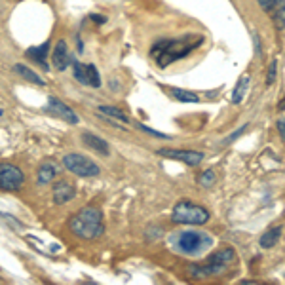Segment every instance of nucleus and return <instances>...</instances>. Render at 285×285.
Returning <instances> with one entry per match:
<instances>
[{
	"label": "nucleus",
	"instance_id": "0eeeda50",
	"mask_svg": "<svg viewBox=\"0 0 285 285\" xmlns=\"http://www.w3.org/2000/svg\"><path fill=\"white\" fill-rule=\"evenodd\" d=\"M25 183V173L14 164H0V190L15 192Z\"/></svg>",
	"mask_w": 285,
	"mask_h": 285
},
{
	"label": "nucleus",
	"instance_id": "f8f14e48",
	"mask_svg": "<svg viewBox=\"0 0 285 285\" xmlns=\"http://www.w3.org/2000/svg\"><path fill=\"white\" fill-rule=\"evenodd\" d=\"M51 65L55 71H65L67 65H69V48L65 40H59L55 44V48L51 51Z\"/></svg>",
	"mask_w": 285,
	"mask_h": 285
},
{
	"label": "nucleus",
	"instance_id": "412c9836",
	"mask_svg": "<svg viewBox=\"0 0 285 285\" xmlns=\"http://www.w3.org/2000/svg\"><path fill=\"white\" fill-rule=\"evenodd\" d=\"M86 69H88V86L90 88H101V76H99V71H97V67L95 65H86Z\"/></svg>",
	"mask_w": 285,
	"mask_h": 285
},
{
	"label": "nucleus",
	"instance_id": "9b49d317",
	"mask_svg": "<svg viewBox=\"0 0 285 285\" xmlns=\"http://www.w3.org/2000/svg\"><path fill=\"white\" fill-rule=\"evenodd\" d=\"M51 196H53V202L57 206H63V204L76 198V186L69 183V181H59V183L53 185Z\"/></svg>",
	"mask_w": 285,
	"mask_h": 285
},
{
	"label": "nucleus",
	"instance_id": "dca6fc26",
	"mask_svg": "<svg viewBox=\"0 0 285 285\" xmlns=\"http://www.w3.org/2000/svg\"><path fill=\"white\" fill-rule=\"evenodd\" d=\"M249 74H243V76H240V80H238V84H236L234 92H232V103L234 105H240L243 101V97H245V93H247V88H249Z\"/></svg>",
	"mask_w": 285,
	"mask_h": 285
},
{
	"label": "nucleus",
	"instance_id": "393cba45",
	"mask_svg": "<svg viewBox=\"0 0 285 285\" xmlns=\"http://www.w3.org/2000/svg\"><path fill=\"white\" fill-rule=\"evenodd\" d=\"M245 129H247V124H243L242 128H238V129H236L234 133H232V135H230V137H226V139H224V141H222V142H232V141H236V139H238V137H240V135H243V131H245Z\"/></svg>",
	"mask_w": 285,
	"mask_h": 285
},
{
	"label": "nucleus",
	"instance_id": "2eb2a0df",
	"mask_svg": "<svg viewBox=\"0 0 285 285\" xmlns=\"http://www.w3.org/2000/svg\"><path fill=\"white\" fill-rule=\"evenodd\" d=\"M281 230H283L281 226H274V228H270V230H266V232L261 236V240H259L261 247H263V249L274 247V245L279 242V238H281Z\"/></svg>",
	"mask_w": 285,
	"mask_h": 285
},
{
	"label": "nucleus",
	"instance_id": "7ed1b4c3",
	"mask_svg": "<svg viewBox=\"0 0 285 285\" xmlns=\"http://www.w3.org/2000/svg\"><path fill=\"white\" fill-rule=\"evenodd\" d=\"M207 221H209V211L206 207L192 204L188 200L179 202L177 206L173 207V213H171V222H175V224H196V226H202Z\"/></svg>",
	"mask_w": 285,
	"mask_h": 285
},
{
	"label": "nucleus",
	"instance_id": "f257e3e1",
	"mask_svg": "<svg viewBox=\"0 0 285 285\" xmlns=\"http://www.w3.org/2000/svg\"><path fill=\"white\" fill-rule=\"evenodd\" d=\"M204 42L202 36H190V38H171V40H160L150 48V55L156 59L160 67L175 63L177 59L188 55L194 48H198Z\"/></svg>",
	"mask_w": 285,
	"mask_h": 285
},
{
	"label": "nucleus",
	"instance_id": "9d476101",
	"mask_svg": "<svg viewBox=\"0 0 285 285\" xmlns=\"http://www.w3.org/2000/svg\"><path fill=\"white\" fill-rule=\"evenodd\" d=\"M59 173H61V165L53 162V160H46L36 171V183L38 185H50L59 177Z\"/></svg>",
	"mask_w": 285,
	"mask_h": 285
},
{
	"label": "nucleus",
	"instance_id": "f03ea898",
	"mask_svg": "<svg viewBox=\"0 0 285 285\" xmlns=\"http://www.w3.org/2000/svg\"><path fill=\"white\" fill-rule=\"evenodd\" d=\"M69 228L74 236H78L82 240H97L105 232L103 224V213L99 207L86 206L82 207L78 213L69 219Z\"/></svg>",
	"mask_w": 285,
	"mask_h": 285
},
{
	"label": "nucleus",
	"instance_id": "6e6552de",
	"mask_svg": "<svg viewBox=\"0 0 285 285\" xmlns=\"http://www.w3.org/2000/svg\"><path fill=\"white\" fill-rule=\"evenodd\" d=\"M158 154L164 158H169V160H177V162L188 164V165H198V164H202V160H204V152H198V150L160 149Z\"/></svg>",
	"mask_w": 285,
	"mask_h": 285
},
{
	"label": "nucleus",
	"instance_id": "ddd939ff",
	"mask_svg": "<svg viewBox=\"0 0 285 285\" xmlns=\"http://www.w3.org/2000/svg\"><path fill=\"white\" fill-rule=\"evenodd\" d=\"M82 141H84L86 147H90L92 150L95 152H99L101 156H108L110 154V149H108V142L105 139H101V137L93 135L90 131H84L82 133Z\"/></svg>",
	"mask_w": 285,
	"mask_h": 285
},
{
	"label": "nucleus",
	"instance_id": "4468645a",
	"mask_svg": "<svg viewBox=\"0 0 285 285\" xmlns=\"http://www.w3.org/2000/svg\"><path fill=\"white\" fill-rule=\"evenodd\" d=\"M48 51H50V42L46 40L44 44H40V46H33V48H28L27 51H25V55L28 57V59H33L35 63H38L40 67H44L46 71H48Z\"/></svg>",
	"mask_w": 285,
	"mask_h": 285
},
{
	"label": "nucleus",
	"instance_id": "f3484780",
	"mask_svg": "<svg viewBox=\"0 0 285 285\" xmlns=\"http://www.w3.org/2000/svg\"><path fill=\"white\" fill-rule=\"evenodd\" d=\"M14 71L21 76V78H25L27 82H31V84H36V86H44V80L36 74L35 71H31L27 65H23V63H15L14 65Z\"/></svg>",
	"mask_w": 285,
	"mask_h": 285
},
{
	"label": "nucleus",
	"instance_id": "20e7f679",
	"mask_svg": "<svg viewBox=\"0 0 285 285\" xmlns=\"http://www.w3.org/2000/svg\"><path fill=\"white\" fill-rule=\"evenodd\" d=\"M236 261V253L234 249H221L213 253V255L207 259L204 264L200 266H190L192 268V274L196 278H207V276H219L221 272H224L228 268V264H232Z\"/></svg>",
	"mask_w": 285,
	"mask_h": 285
},
{
	"label": "nucleus",
	"instance_id": "4be33fe9",
	"mask_svg": "<svg viewBox=\"0 0 285 285\" xmlns=\"http://www.w3.org/2000/svg\"><path fill=\"white\" fill-rule=\"evenodd\" d=\"M198 185L204 186V188H209V186H213L215 185V173H213V169L204 171V173H202V175L198 177Z\"/></svg>",
	"mask_w": 285,
	"mask_h": 285
},
{
	"label": "nucleus",
	"instance_id": "bb28decb",
	"mask_svg": "<svg viewBox=\"0 0 285 285\" xmlns=\"http://www.w3.org/2000/svg\"><path fill=\"white\" fill-rule=\"evenodd\" d=\"M278 129H279V135H281V139L285 141V118H279L278 120Z\"/></svg>",
	"mask_w": 285,
	"mask_h": 285
},
{
	"label": "nucleus",
	"instance_id": "a211bd4d",
	"mask_svg": "<svg viewBox=\"0 0 285 285\" xmlns=\"http://www.w3.org/2000/svg\"><path fill=\"white\" fill-rule=\"evenodd\" d=\"M167 92L173 95V99L175 101H181V103H198L200 97L196 93L188 92V90H181V88H167Z\"/></svg>",
	"mask_w": 285,
	"mask_h": 285
},
{
	"label": "nucleus",
	"instance_id": "423d86ee",
	"mask_svg": "<svg viewBox=\"0 0 285 285\" xmlns=\"http://www.w3.org/2000/svg\"><path fill=\"white\" fill-rule=\"evenodd\" d=\"M209 243H211V240H209L207 234H202V232H196V230H186V232L179 236L177 245L185 255H196L198 251L206 249Z\"/></svg>",
	"mask_w": 285,
	"mask_h": 285
},
{
	"label": "nucleus",
	"instance_id": "5701e85b",
	"mask_svg": "<svg viewBox=\"0 0 285 285\" xmlns=\"http://www.w3.org/2000/svg\"><path fill=\"white\" fill-rule=\"evenodd\" d=\"M276 76H278V61L274 59L270 63V67H268V76H266V86H272L274 84V80H276Z\"/></svg>",
	"mask_w": 285,
	"mask_h": 285
},
{
	"label": "nucleus",
	"instance_id": "aec40b11",
	"mask_svg": "<svg viewBox=\"0 0 285 285\" xmlns=\"http://www.w3.org/2000/svg\"><path fill=\"white\" fill-rule=\"evenodd\" d=\"M72 74H74L76 82H80L82 86H88V69H86L84 63L74 61V63H72Z\"/></svg>",
	"mask_w": 285,
	"mask_h": 285
},
{
	"label": "nucleus",
	"instance_id": "6ab92c4d",
	"mask_svg": "<svg viewBox=\"0 0 285 285\" xmlns=\"http://www.w3.org/2000/svg\"><path fill=\"white\" fill-rule=\"evenodd\" d=\"M99 114H103V118H112V120L124 122V124L129 122V118L126 116L124 110H120V108H116V107H110V105H101Z\"/></svg>",
	"mask_w": 285,
	"mask_h": 285
},
{
	"label": "nucleus",
	"instance_id": "b1692460",
	"mask_svg": "<svg viewBox=\"0 0 285 285\" xmlns=\"http://www.w3.org/2000/svg\"><path fill=\"white\" fill-rule=\"evenodd\" d=\"M137 128L141 129V131H145V133H149V135L158 137V139H169V135H165V133H162V131H158V129L149 128V126H145V124H137Z\"/></svg>",
	"mask_w": 285,
	"mask_h": 285
},
{
	"label": "nucleus",
	"instance_id": "cd10ccee",
	"mask_svg": "<svg viewBox=\"0 0 285 285\" xmlns=\"http://www.w3.org/2000/svg\"><path fill=\"white\" fill-rule=\"evenodd\" d=\"M92 19L97 23H105V17H101V15H92Z\"/></svg>",
	"mask_w": 285,
	"mask_h": 285
},
{
	"label": "nucleus",
	"instance_id": "a878e982",
	"mask_svg": "<svg viewBox=\"0 0 285 285\" xmlns=\"http://www.w3.org/2000/svg\"><path fill=\"white\" fill-rule=\"evenodd\" d=\"M259 4H261V8H263L264 12H268V14H270V10H272V0H259Z\"/></svg>",
	"mask_w": 285,
	"mask_h": 285
},
{
	"label": "nucleus",
	"instance_id": "39448f33",
	"mask_svg": "<svg viewBox=\"0 0 285 285\" xmlns=\"http://www.w3.org/2000/svg\"><path fill=\"white\" fill-rule=\"evenodd\" d=\"M63 167L69 169L71 173H74L76 177H86V179H92L97 177L101 173L99 165L92 162L88 156L80 154V152H69L63 156Z\"/></svg>",
	"mask_w": 285,
	"mask_h": 285
},
{
	"label": "nucleus",
	"instance_id": "1a4fd4ad",
	"mask_svg": "<svg viewBox=\"0 0 285 285\" xmlns=\"http://www.w3.org/2000/svg\"><path fill=\"white\" fill-rule=\"evenodd\" d=\"M44 108H46V112L53 114V116H57V118H61V120H65V122H69V124H78L80 122L78 114L74 112L69 105H65L63 101L55 99V97H50V99H48V105Z\"/></svg>",
	"mask_w": 285,
	"mask_h": 285
}]
</instances>
